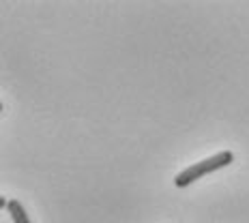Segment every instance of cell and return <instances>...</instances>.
<instances>
[{"instance_id": "cell-1", "label": "cell", "mask_w": 249, "mask_h": 223, "mask_svg": "<svg viewBox=\"0 0 249 223\" xmlns=\"http://www.w3.org/2000/svg\"><path fill=\"white\" fill-rule=\"evenodd\" d=\"M232 161H234V154H232L230 150H221V153L213 154V157H209V159H202V161L189 165L187 170H183V172L174 178V185L180 187V189H183V187H189L191 183H196V180H200V178H204V176L213 174L215 170L226 168V165H230Z\"/></svg>"}, {"instance_id": "cell-2", "label": "cell", "mask_w": 249, "mask_h": 223, "mask_svg": "<svg viewBox=\"0 0 249 223\" xmlns=\"http://www.w3.org/2000/svg\"><path fill=\"white\" fill-rule=\"evenodd\" d=\"M7 210H9V215H11L13 223H30V221H28V215H26V208H24L22 204H19L18 200H11V202H9Z\"/></svg>"}]
</instances>
